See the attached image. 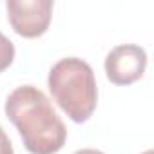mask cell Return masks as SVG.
Returning a JSON list of instances; mask_svg holds the SVG:
<instances>
[{
    "label": "cell",
    "mask_w": 154,
    "mask_h": 154,
    "mask_svg": "<svg viewBox=\"0 0 154 154\" xmlns=\"http://www.w3.org/2000/svg\"><path fill=\"white\" fill-rule=\"evenodd\" d=\"M47 85L58 107L74 122H87L98 103V85L93 67L76 56L58 60L47 76Z\"/></svg>",
    "instance_id": "cell-2"
},
{
    "label": "cell",
    "mask_w": 154,
    "mask_h": 154,
    "mask_svg": "<svg viewBox=\"0 0 154 154\" xmlns=\"http://www.w3.org/2000/svg\"><path fill=\"white\" fill-rule=\"evenodd\" d=\"M15 60V45L13 42L0 33V72H4Z\"/></svg>",
    "instance_id": "cell-5"
},
{
    "label": "cell",
    "mask_w": 154,
    "mask_h": 154,
    "mask_svg": "<svg viewBox=\"0 0 154 154\" xmlns=\"http://www.w3.org/2000/svg\"><path fill=\"white\" fill-rule=\"evenodd\" d=\"M0 154H15L11 140L8 138V134L2 127H0Z\"/></svg>",
    "instance_id": "cell-6"
},
{
    "label": "cell",
    "mask_w": 154,
    "mask_h": 154,
    "mask_svg": "<svg viewBox=\"0 0 154 154\" xmlns=\"http://www.w3.org/2000/svg\"><path fill=\"white\" fill-rule=\"evenodd\" d=\"M147 67V53L136 44H122L109 51L105 58V74L114 85H131L138 82Z\"/></svg>",
    "instance_id": "cell-4"
},
{
    "label": "cell",
    "mask_w": 154,
    "mask_h": 154,
    "mask_svg": "<svg viewBox=\"0 0 154 154\" xmlns=\"http://www.w3.org/2000/svg\"><path fill=\"white\" fill-rule=\"evenodd\" d=\"M6 116L17 127L31 154H56L67 140V129L44 91L20 85L6 100Z\"/></svg>",
    "instance_id": "cell-1"
},
{
    "label": "cell",
    "mask_w": 154,
    "mask_h": 154,
    "mask_svg": "<svg viewBox=\"0 0 154 154\" xmlns=\"http://www.w3.org/2000/svg\"><path fill=\"white\" fill-rule=\"evenodd\" d=\"M143 154H154V152H152V150H150V149H149V150H145V152H143Z\"/></svg>",
    "instance_id": "cell-8"
},
{
    "label": "cell",
    "mask_w": 154,
    "mask_h": 154,
    "mask_svg": "<svg viewBox=\"0 0 154 154\" xmlns=\"http://www.w3.org/2000/svg\"><path fill=\"white\" fill-rule=\"evenodd\" d=\"M6 9L13 31L24 38H38L49 29L53 17L51 0H8Z\"/></svg>",
    "instance_id": "cell-3"
},
{
    "label": "cell",
    "mask_w": 154,
    "mask_h": 154,
    "mask_svg": "<svg viewBox=\"0 0 154 154\" xmlns=\"http://www.w3.org/2000/svg\"><path fill=\"white\" fill-rule=\"evenodd\" d=\"M74 154H103V152L96 150V149H80V150H76Z\"/></svg>",
    "instance_id": "cell-7"
}]
</instances>
